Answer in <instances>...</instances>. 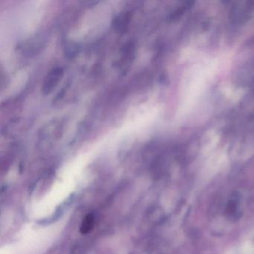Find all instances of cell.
Returning <instances> with one entry per match:
<instances>
[{"instance_id":"cell-2","label":"cell","mask_w":254,"mask_h":254,"mask_svg":"<svg viewBox=\"0 0 254 254\" xmlns=\"http://www.w3.org/2000/svg\"><path fill=\"white\" fill-rule=\"evenodd\" d=\"M93 225H94V218L91 215H88L84 221H83L82 224H81V231L82 233H87L93 229Z\"/></svg>"},{"instance_id":"cell-1","label":"cell","mask_w":254,"mask_h":254,"mask_svg":"<svg viewBox=\"0 0 254 254\" xmlns=\"http://www.w3.org/2000/svg\"><path fill=\"white\" fill-rule=\"evenodd\" d=\"M64 70L62 68L57 67L50 71V73L47 75V78L44 82L43 91L45 94L50 93L57 85L58 82L60 80L61 77L63 75Z\"/></svg>"}]
</instances>
